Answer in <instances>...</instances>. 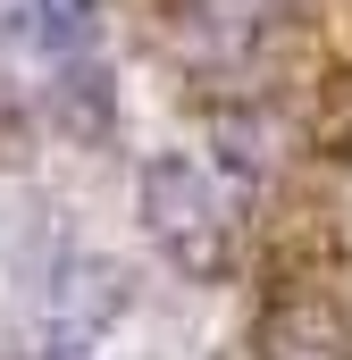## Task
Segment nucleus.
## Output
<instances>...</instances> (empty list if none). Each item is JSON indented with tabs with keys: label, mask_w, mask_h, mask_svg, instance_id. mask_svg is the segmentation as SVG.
I'll return each instance as SVG.
<instances>
[{
	"label": "nucleus",
	"mask_w": 352,
	"mask_h": 360,
	"mask_svg": "<svg viewBox=\"0 0 352 360\" xmlns=\"http://www.w3.org/2000/svg\"><path fill=\"white\" fill-rule=\"evenodd\" d=\"M143 226L184 276H227V201L201 160L184 151L143 160Z\"/></svg>",
	"instance_id": "obj_1"
},
{
	"label": "nucleus",
	"mask_w": 352,
	"mask_h": 360,
	"mask_svg": "<svg viewBox=\"0 0 352 360\" xmlns=\"http://www.w3.org/2000/svg\"><path fill=\"white\" fill-rule=\"evenodd\" d=\"M8 360H92V335L59 327V319H42V327H34V335H25V344H17Z\"/></svg>",
	"instance_id": "obj_5"
},
{
	"label": "nucleus",
	"mask_w": 352,
	"mask_h": 360,
	"mask_svg": "<svg viewBox=\"0 0 352 360\" xmlns=\"http://www.w3.org/2000/svg\"><path fill=\"white\" fill-rule=\"evenodd\" d=\"M118 310H126V276L109 269V260H92V252H68L51 269V285H42V319H59L76 335H101Z\"/></svg>",
	"instance_id": "obj_2"
},
{
	"label": "nucleus",
	"mask_w": 352,
	"mask_h": 360,
	"mask_svg": "<svg viewBox=\"0 0 352 360\" xmlns=\"http://www.w3.org/2000/svg\"><path fill=\"white\" fill-rule=\"evenodd\" d=\"M101 34V0H25V42L51 59H76Z\"/></svg>",
	"instance_id": "obj_3"
},
{
	"label": "nucleus",
	"mask_w": 352,
	"mask_h": 360,
	"mask_svg": "<svg viewBox=\"0 0 352 360\" xmlns=\"http://www.w3.org/2000/svg\"><path fill=\"white\" fill-rule=\"evenodd\" d=\"M51 101H59V117H68V126H76L84 143H101V134L118 126V109H109V84H101V68H59Z\"/></svg>",
	"instance_id": "obj_4"
}]
</instances>
